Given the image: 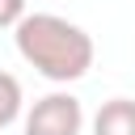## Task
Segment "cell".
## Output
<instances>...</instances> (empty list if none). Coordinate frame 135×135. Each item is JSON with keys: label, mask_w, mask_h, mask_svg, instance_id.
<instances>
[{"label": "cell", "mask_w": 135, "mask_h": 135, "mask_svg": "<svg viewBox=\"0 0 135 135\" xmlns=\"http://www.w3.org/2000/svg\"><path fill=\"white\" fill-rule=\"evenodd\" d=\"M21 101H25L21 97V80L13 72H0V131L21 118Z\"/></svg>", "instance_id": "cell-4"}, {"label": "cell", "mask_w": 135, "mask_h": 135, "mask_svg": "<svg viewBox=\"0 0 135 135\" xmlns=\"http://www.w3.org/2000/svg\"><path fill=\"white\" fill-rule=\"evenodd\" d=\"M17 55L46 80L55 84H72L93 68V38L55 13H25L21 25L13 30Z\"/></svg>", "instance_id": "cell-1"}, {"label": "cell", "mask_w": 135, "mask_h": 135, "mask_svg": "<svg viewBox=\"0 0 135 135\" xmlns=\"http://www.w3.org/2000/svg\"><path fill=\"white\" fill-rule=\"evenodd\" d=\"M93 135H135V101L131 97H110L93 114Z\"/></svg>", "instance_id": "cell-3"}, {"label": "cell", "mask_w": 135, "mask_h": 135, "mask_svg": "<svg viewBox=\"0 0 135 135\" xmlns=\"http://www.w3.org/2000/svg\"><path fill=\"white\" fill-rule=\"evenodd\" d=\"M25 17V0H0V30H17Z\"/></svg>", "instance_id": "cell-5"}, {"label": "cell", "mask_w": 135, "mask_h": 135, "mask_svg": "<svg viewBox=\"0 0 135 135\" xmlns=\"http://www.w3.org/2000/svg\"><path fill=\"white\" fill-rule=\"evenodd\" d=\"M84 110L72 93H46L25 114V135H80Z\"/></svg>", "instance_id": "cell-2"}]
</instances>
